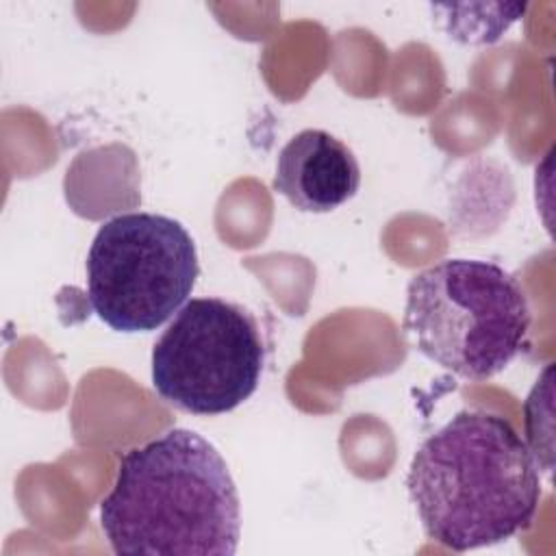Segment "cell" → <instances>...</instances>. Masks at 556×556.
<instances>
[{
    "mask_svg": "<svg viewBox=\"0 0 556 556\" xmlns=\"http://www.w3.org/2000/svg\"><path fill=\"white\" fill-rule=\"evenodd\" d=\"M406 489L424 532L467 552L532 526L541 502L539 465L517 428L486 410H460L421 441Z\"/></svg>",
    "mask_w": 556,
    "mask_h": 556,
    "instance_id": "6da1fadb",
    "label": "cell"
},
{
    "mask_svg": "<svg viewBox=\"0 0 556 556\" xmlns=\"http://www.w3.org/2000/svg\"><path fill=\"white\" fill-rule=\"evenodd\" d=\"M100 526L115 554L232 556L241 504L217 447L172 428L119 458Z\"/></svg>",
    "mask_w": 556,
    "mask_h": 556,
    "instance_id": "7a4b0ae2",
    "label": "cell"
},
{
    "mask_svg": "<svg viewBox=\"0 0 556 556\" xmlns=\"http://www.w3.org/2000/svg\"><path fill=\"white\" fill-rule=\"evenodd\" d=\"M521 282L478 258H445L417 271L406 289L402 328L443 369L486 380L508 367L530 330Z\"/></svg>",
    "mask_w": 556,
    "mask_h": 556,
    "instance_id": "3957f363",
    "label": "cell"
},
{
    "mask_svg": "<svg viewBox=\"0 0 556 556\" xmlns=\"http://www.w3.org/2000/svg\"><path fill=\"white\" fill-rule=\"evenodd\" d=\"M87 300L115 332H150L178 313L200 274L187 228L159 213L106 219L87 252Z\"/></svg>",
    "mask_w": 556,
    "mask_h": 556,
    "instance_id": "277c9868",
    "label": "cell"
},
{
    "mask_svg": "<svg viewBox=\"0 0 556 556\" xmlns=\"http://www.w3.org/2000/svg\"><path fill=\"white\" fill-rule=\"evenodd\" d=\"M265 343L256 319L222 298L189 300L152 348V387L191 415H224L258 387Z\"/></svg>",
    "mask_w": 556,
    "mask_h": 556,
    "instance_id": "5b68a950",
    "label": "cell"
},
{
    "mask_svg": "<svg viewBox=\"0 0 556 556\" xmlns=\"http://www.w3.org/2000/svg\"><path fill=\"white\" fill-rule=\"evenodd\" d=\"M358 187L354 152L326 130H300L278 152L274 189L302 213H330L352 200Z\"/></svg>",
    "mask_w": 556,
    "mask_h": 556,
    "instance_id": "8992f818",
    "label": "cell"
}]
</instances>
